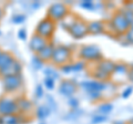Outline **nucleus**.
I'll use <instances>...</instances> for the list:
<instances>
[{"instance_id": "1", "label": "nucleus", "mask_w": 133, "mask_h": 124, "mask_svg": "<svg viewBox=\"0 0 133 124\" xmlns=\"http://www.w3.org/2000/svg\"><path fill=\"white\" fill-rule=\"evenodd\" d=\"M73 54L71 48L64 44H58L55 48V52H53V57L51 60V64L53 67L61 68L65 64H69L72 62Z\"/></svg>"}, {"instance_id": "2", "label": "nucleus", "mask_w": 133, "mask_h": 124, "mask_svg": "<svg viewBox=\"0 0 133 124\" xmlns=\"http://www.w3.org/2000/svg\"><path fill=\"white\" fill-rule=\"evenodd\" d=\"M110 27L109 29L113 32L115 36H122L125 35L129 31V29L131 27V23L128 21L125 16L123 15L121 10L115 11L111 17V20L109 21Z\"/></svg>"}, {"instance_id": "3", "label": "nucleus", "mask_w": 133, "mask_h": 124, "mask_svg": "<svg viewBox=\"0 0 133 124\" xmlns=\"http://www.w3.org/2000/svg\"><path fill=\"white\" fill-rule=\"evenodd\" d=\"M70 8L69 6L64 2H53L51 3L48 9H47V13L45 17L51 19L52 21H55L56 23L61 22L66 16L70 13Z\"/></svg>"}, {"instance_id": "4", "label": "nucleus", "mask_w": 133, "mask_h": 124, "mask_svg": "<svg viewBox=\"0 0 133 124\" xmlns=\"http://www.w3.org/2000/svg\"><path fill=\"white\" fill-rule=\"evenodd\" d=\"M56 30H57V23L55 21H52L51 19L44 17L36 26L35 33L51 42L53 39V36L56 33Z\"/></svg>"}, {"instance_id": "5", "label": "nucleus", "mask_w": 133, "mask_h": 124, "mask_svg": "<svg viewBox=\"0 0 133 124\" xmlns=\"http://www.w3.org/2000/svg\"><path fill=\"white\" fill-rule=\"evenodd\" d=\"M79 58L84 62H99L103 59L102 51L97 44L82 45L79 51Z\"/></svg>"}, {"instance_id": "6", "label": "nucleus", "mask_w": 133, "mask_h": 124, "mask_svg": "<svg viewBox=\"0 0 133 124\" xmlns=\"http://www.w3.org/2000/svg\"><path fill=\"white\" fill-rule=\"evenodd\" d=\"M80 86L88 93L91 100H100L102 92L105 90V82H100L97 80H89L80 83Z\"/></svg>"}, {"instance_id": "7", "label": "nucleus", "mask_w": 133, "mask_h": 124, "mask_svg": "<svg viewBox=\"0 0 133 124\" xmlns=\"http://www.w3.org/2000/svg\"><path fill=\"white\" fill-rule=\"evenodd\" d=\"M18 113L19 109L16 101V97H11L8 94H3L2 97H0V116Z\"/></svg>"}, {"instance_id": "8", "label": "nucleus", "mask_w": 133, "mask_h": 124, "mask_svg": "<svg viewBox=\"0 0 133 124\" xmlns=\"http://www.w3.org/2000/svg\"><path fill=\"white\" fill-rule=\"evenodd\" d=\"M1 80H2V86H3L5 94H8V95H12L16 92H18L23 85L22 75L7 77Z\"/></svg>"}, {"instance_id": "9", "label": "nucleus", "mask_w": 133, "mask_h": 124, "mask_svg": "<svg viewBox=\"0 0 133 124\" xmlns=\"http://www.w3.org/2000/svg\"><path fill=\"white\" fill-rule=\"evenodd\" d=\"M68 33L76 40H80L82 38H84L85 36L89 35L88 21H85V20L82 19L81 17H78L76 22H74L72 24V27L68 30Z\"/></svg>"}, {"instance_id": "10", "label": "nucleus", "mask_w": 133, "mask_h": 124, "mask_svg": "<svg viewBox=\"0 0 133 124\" xmlns=\"http://www.w3.org/2000/svg\"><path fill=\"white\" fill-rule=\"evenodd\" d=\"M78 88H79V85L77 84V82L74 80L64 79V80H62L60 82L58 90H59V93L61 94V95H63V97L69 99V98H71L76 94V92L78 91Z\"/></svg>"}, {"instance_id": "11", "label": "nucleus", "mask_w": 133, "mask_h": 124, "mask_svg": "<svg viewBox=\"0 0 133 124\" xmlns=\"http://www.w3.org/2000/svg\"><path fill=\"white\" fill-rule=\"evenodd\" d=\"M127 79H129V67L123 62L116 63L114 71L111 74L110 80L113 82H124Z\"/></svg>"}, {"instance_id": "12", "label": "nucleus", "mask_w": 133, "mask_h": 124, "mask_svg": "<svg viewBox=\"0 0 133 124\" xmlns=\"http://www.w3.org/2000/svg\"><path fill=\"white\" fill-rule=\"evenodd\" d=\"M22 69H23L22 63L18 59H16L11 64H9L7 68L0 71V79H3V78H7V77H12V75H21Z\"/></svg>"}, {"instance_id": "13", "label": "nucleus", "mask_w": 133, "mask_h": 124, "mask_svg": "<svg viewBox=\"0 0 133 124\" xmlns=\"http://www.w3.org/2000/svg\"><path fill=\"white\" fill-rule=\"evenodd\" d=\"M16 101H17V104H18L20 114H23L28 116L32 111H35V106H33L32 101L30 99H28L27 97H24V95L16 97Z\"/></svg>"}, {"instance_id": "14", "label": "nucleus", "mask_w": 133, "mask_h": 124, "mask_svg": "<svg viewBox=\"0 0 133 124\" xmlns=\"http://www.w3.org/2000/svg\"><path fill=\"white\" fill-rule=\"evenodd\" d=\"M49 42L50 41L45 40L44 38L36 35L35 32H33V35L31 36V39L29 41V49L33 52V54H38Z\"/></svg>"}, {"instance_id": "15", "label": "nucleus", "mask_w": 133, "mask_h": 124, "mask_svg": "<svg viewBox=\"0 0 133 124\" xmlns=\"http://www.w3.org/2000/svg\"><path fill=\"white\" fill-rule=\"evenodd\" d=\"M27 122V115L20 113L0 116V124H26Z\"/></svg>"}, {"instance_id": "16", "label": "nucleus", "mask_w": 133, "mask_h": 124, "mask_svg": "<svg viewBox=\"0 0 133 124\" xmlns=\"http://www.w3.org/2000/svg\"><path fill=\"white\" fill-rule=\"evenodd\" d=\"M55 48H56V44L51 41V42H49L42 50L36 56H38V58L43 62V63H51L53 52H55Z\"/></svg>"}, {"instance_id": "17", "label": "nucleus", "mask_w": 133, "mask_h": 124, "mask_svg": "<svg viewBox=\"0 0 133 124\" xmlns=\"http://www.w3.org/2000/svg\"><path fill=\"white\" fill-rule=\"evenodd\" d=\"M85 62L84 61H77V62H71L69 64H65L63 67L59 68L61 72H63L65 74H69V73H73V72H80L82 70L85 69Z\"/></svg>"}, {"instance_id": "18", "label": "nucleus", "mask_w": 133, "mask_h": 124, "mask_svg": "<svg viewBox=\"0 0 133 124\" xmlns=\"http://www.w3.org/2000/svg\"><path fill=\"white\" fill-rule=\"evenodd\" d=\"M88 30L89 35H101L105 32V21H100V20L88 21Z\"/></svg>"}, {"instance_id": "19", "label": "nucleus", "mask_w": 133, "mask_h": 124, "mask_svg": "<svg viewBox=\"0 0 133 124\" xmlns=\"http://www.w3.org/2000/svg\"><path fill=\"white\" fill-rule=\"evenodd\" d=\"M115 64L116 63L114 61H111V60H108V59H102L101 61H99V62L95 63V67L99 68L100 70H102L104 73L109 74V75L111 77V74L114 71Z\"/></svg>"}, {"instance_id": "20", "label": "nucleus", "mask_w": 133, "mask_h": 124, "mask_svg": "<svg viewBox=\"0 0 133 124\" xmlns=\"http://www.w3.org/2000/svg\"><path fill=\"white\" fill-rule=\"evenodd\" d=\"M16 60V57L14 56V53L7 50H3L0 54V71L7 68L9 64H11L12 62Z\"/></svg>"}, {"instance_id": "21", "label": "nucleus", "mask_w": 133, "mask_h": 124, "mask_svg": "<svg viewBox=\"0 0 133 124\" xmlns=\"http://www.w3.org/2000/svg\"><path fill=\"white\" fill-rule=\"evenodd\" d=\"M50 113H51V110H50V107L48 105H39V106H37L35 110L36 118L38 120H41V121L47 119L50 115Z\"/></svg>"}, {"instance_id": "22", "label": "nucleus", "mask_w": 133, "mask_h": 124, "mask_svg": "<svg viewBox=\"0 0 133 124\" xmlns=\"http://www.w3.org/2000/svg\"><path fill=\"white\" fill-rule=\"evenodd\" d=\"M77 19H78V16L74 15V13H72V12H70V13L61 21V26L63 27V29H64L65 31H68L69 29L72 27V24L76 22Z\"/></svg>"}, {"instance_id": "23", "label": "nucleus", "mask_w": 133, "mask_h": 124, "mask_svg": "<svg viewBox=\"0 0 133 124\" xmlns=\"http://www.w3.org/2000/svg\"><path fill=\"white\" fill-rule=\"evenodd\" d=\"M98 111H99V113L102 114V115L110 113L112 111V104H111V103H102V104L99 106Z\"/></svg>"}, {"instance_id": "24", "label": "nucleus", "mask_w": 133, "mask_h": 124, "mask_svg": "<svg viewBox=\"0 0 133 124\" xmlns=\"http://www.w3.org/2000/svg\"><path fill=\"white\" fill-rule=\"evenodd\" d=\"M43 84L45 86V89L49 90V91H51V90H53L56 88V80L52 79V78L45 77L44 80H43Z\"/></svg>"}, {"instance_id": "25", "label": "nucleus", "mask_w": 133, "mask_h": 124, "mask_svg": "<svg viewBox=\"0 0 133 124\" xmlns=\"http://www.w3.org/2000/svg\"><path fill=\"white\" fill-rule=\"evenodd\" d=\"M12 23L15 24H21L26 21V16L22 15V13H18V15H15L12 16V19H11Z\"/></svg>"}, {"instance_id": "26", "label": "nucleus", "mask_w": 133, "mask_h": 124, "mask_svg": "<svg viewBox=\"0 0 133 124\" xmlns=\"http://www.w3.org/2000/svg\"><path fill=\"white\" fill-rule=\"evenodd\" d=\"M31 63H32L33 68H35L36 70H40L41 68H42V65H43V62L41 61L38 58V56H36V54H33L32 59H31Z\"/></svg>"}, {"instance_id": "27", "label": "nucleus", "mask_w": 133, "mask_h": 124, "mask_svg": "<svg viewBox=\"0 0 133 124\" xmlns=\"http://www.w3.org/2000/svg\"><path fill=\"white\" fill-rule=\"evenodd\" d=\"M80 6L82 8H84L85 10H89V11H92L94 9V2L93 1H91V0H83V1L80 2Z\"/></svg>"}, {"instance_id": "28", "label": "nucleus", "mask_w": 133, "mask_h": 124, "mask_svg": "<svg viewBox=\"0 0 133 124\" xmlns=\"http://www.w3.org/2000/svg\"><path fill=\"white\" fill-rule=\"evenodd\" d=\"M44 74H45V77L52 78V79H55V80L59 79V73H58L57 71H55V70H52V69H45Z\"/></svg>"}, {"instance_id": "29", "label": "nucleus", "mask_w": 133, "mask_h": 124, "mask_svg": "<svg viewBox=\"0 0 133 124\" xmlns=\"http://www.w3.org/2000/svg\"><path fill=\"white\" fill-rule=\"evenodd\" d=\"M68 104H69V106L71 107V109L77 110L78 107H79V100H78L77 98L71 97V98L68 99Z\"/></svg>"}, {"instance_id": "30", "label": "nucleus", "mask_w": 133, "mask_h": 124, "mask_svg": "<svg viewBox=\"0 0 133 124\" xmlns=\"http://www.w3.org/2000/svg\"><path fill=\"white\" fill-rule=\"evenodd\" d=\"M124 38H125L128 43L133 44V24H131V27H130V29H129V31L127 32L125 35H124Z\"/></svg>"}, {"instance_id": "31", "label": "nucleus", "mask_w": 133, "mask_h": 124, "mask_svg": "<svg viewBox=\"0 0 133 124\" xmlns=\"http://www.w3.org/2000/svg\"><path fill=\"white\" fill-rule=\"evenodd\" d=\"M107 121V116L105 115H102V114H99V115H94L92 118V123L93 124H99V123H102V122H105Z\"/></svg>"}, {"instance_id": "32", "label": "nucleus", "mask_w": 133, "mask_h": 124, "mask_svg": "<svg viewBox=\"0 0 133 124\" xmlns=\"http://www.w3.org/2000/svg\"><path fill=\"white\" fill-rule=\"evenodd\" d=\"M27 30L24 28H21V29H19L18 30V38L19 40H22V41H26L27 40Z\"/></svg>"}, {"instance_id": "33", "label": "nucleus", "mask_w": 133, "mask_h": 124, "mask_svg": "<svg viewBox=\"0 0 133 124\" xmlns=\"http://www.w3.org/2000/svg\"><path fill=\"white\" fill-rule=\"evenodd\" d=\"M35 95L37 99H41L43 97V88H42V85H40L38 84L36 86V91H35Z\"/></svg>"}, {"instance_id": "34", "label": "nucleus", "mask_w": 133, "mask_h": 124, "mask_svg": "<svg viewBox=\"0 0 133 124\" xmlns=\"http://www.w3.org/2000/svg\"><path fill=\"white\" fill-rule=\"evenodd\" d=\"M131 93H132V88H128V89L122 93V98H123V99H127L128 97L131 95Z\"/></svg>"}, {"instance_id": "35", "label": "nucleus", "mask_w": 133, "mask_h": 124, "mask_svg": "<svg viewBox=\"0 0 133 124\" xmlns=\"http://www.w3.org/2000/svg\"><path fill=\"white\" fill-rule=\"evenodd\" d=\"M5 17V9H3V7L0 5V21H1V19Z\"/></svg>"}, {"instance_id": "36", "label": "nucleus", "mask_w": 133, "mask_h": 124, "mask_svg": "<svg viewBox=\"0 0 133 124\" xmlns=\"http://www.w3.org/2000/svg\"><path fill=\"white\" fill-rule=\"evenodd\" d=\"M2 51H3V50H2L1 48H0V54H1V52H2Z\"/></svg>"}, {"instance_id": "37", "label": "nucleus", "mask_w": 133, "mask_h": 124, "mask_svg": "<svg viewBox=\"0 0 133 124\" xmlns=\"http://www.w3.org/2000/svg\"><path fill=\"white\" fill-rule=\"evenodd\" d=\"M0 36H1V31H0Z\"/></svg>"}]
</instances>
